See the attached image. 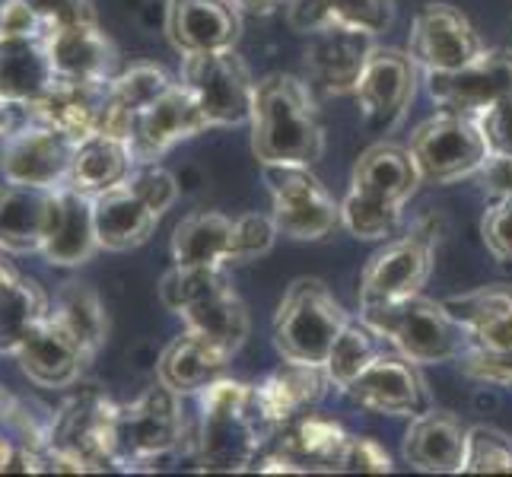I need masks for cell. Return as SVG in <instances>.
Masks as SVG:
<instances>
[{
	"instance_id": "obj_8",
	"label": "cell",
	"mask_w": 512,
	"mask_h": 477,
	"mask_svg": "<svg viewBox=\"0 0 512 477\" xmlns=\"http://www.w3.org/2000/svg\"><path fill=\"white\" fill-rule=\"evenodd\" d=\"M411 156L417 159V169L423 182L452 185L478 175L487 163V140L478 128V118L465 112L443 109L411 134Z\"/></svg>"
},
{
	"instance_id": "obj_13",
	"label": "cell",
	"mask_w": 512,
	"mask_h": 477,
	"mask_svg": "<svg viewBox=\"0 0 512 477\" xmlns=\"http://www.w3.org/2000/svg\"><path fill=\"white\" fill-rule=\"evenodd\" d=\"M417 93V61L398 48H373L363 74L357 80V96L363 121L373 131L388 134L408 112Z\"/></svg>"
},
{
	"instance_id": "obj_39",
	"label": "cell",
	"mask_w": 512,
	"mask_h": 477,
	"mask_svg": "<svg viewBox=\"0 0 512 477\" xmlns=\"http://www.w3.org/2000/svg\"><path fill=\"white\" fill-rule=\"evenodd\" d=\"M379 334L369 328L363 318H350L347 328L341 331V338L334 341L328 360H325V373H328V382L334 388H344L357 379L363 369L379 357Z\"/></svg>"
},
{
	"instance_id": "obj_45",
	"label": "cell",
	"mask_w": 512,
	"mask_h": 477,
	"mask_svg": "<svg viewBox=\"0 0 512 477\" xmlns=\"http://www.w3.org/2000/svg\"><path fill=\"white\" fill-rule=\"evenodd\" d=\"M465 376L487 382V385H503L512 388V350H481V347H465L458 357Z\"/></svg>"
},
{
	"instance_id": "obj_42",
	"label": "cell",
	"mask_w": 512,
	"mask_h": 477,
	"mask_svg": "<svg viewBox=\"0 0 512 477\" xmlns=\"http://www.w3.org/2000/svg\"><path fill=\"white\" fill-rule=\"evenodd\" d=\"M0 420L7 423V430L16 436V446H26L42 452L48 446V433H51V417L32 414L29 401L10 395L7 388H0Z\"/></svg>"
},
{
	"instance_id": "obj_25",
	"label": "cell",
	"mask_w": 512,
	"mask_h": 477,
	"mask_svg": "<svg viewBox=\"0 0 512 477\" xmlns=\"http://www.w3.org/2000/svg\"><path fill=\"white\" fill-rule=\"evenodd\" d=\"M423 182V175L417 169V159L411 156L408 147L398 144H373L363 150L350 175V191H360L366 198H379L388 204L404 207L411 201V194Z\"/></svg>"
},
{
	"instance_id": "obj_32",
	"label": "cell",
	"mask_w": 512,
	"mask_h": 477,
	"mask_svg": "<svg viewBox=\"0 0 512 477\" xmlns=\"http://www.w3.org/2000/svg\"><path fill=\"white\" fill-rule=\"evenodd\" d=\"M172 258L188 268H226L236 264V220L217 210L188 214L172 233Z\"/></svg>"
},
{
	"instance_id": "obj_11",
	"label": "cell",
	"mask_w": 512,
	"mask_h": 477,
	"mask_svg": "<svg viewBox=\"0 0 512 477\" xmlns=\"http://www.w3.org/2000/svg\"><path fill=\"white\" fill-rule=\"evenodd\" d=\"M264 182L271 188V220L277 233L296 242H319L341 226V204L309 166H264Z\"/></svg>"
},
{
	"instance_id": "obj_46",
	"label": "cell",
	"mask_w": 512,
	"mask_h": 477,
	"mask_svg": "<svg viewBox=\"0 0 512 477\" xmlns=\"http://www.w3.org/2000/svg\"><path fill=\"white\" fill-rule=\"evenodd\" d=\"M274 239H277V226L271 217H261V214L236 217V264L268 255Z\"/></svg>"
},
{
	"instance_id": "obj_38",
	"label": "cell",
	"mask_w": 512,
	"mask_h": 477,
	"mask_svg": "<svg viewBox=\"0 0 512 477\" xmlns=\"http://www.w3.org/2000/svg\"><path fill=\"white\" fill-rule=\"evenodd\" d=\"M51 312L48 296L32 277L16 274L0 290V353L13 357L16 347L26 341V334Z\"/></svg>"
},
{
	"instance_id": "obj_18",
	"label": "cell",
	"mask_w": 512,
	"mask_h": 477,
	"mask_svg": "<svg viewBox=\"0 0 512 477\" xmlns=\"http://www.w3.org/2000/svg\"><path fill=\"white\" fill-rule=\"evenodd\" d=\"M13 357L20 363L23 376L39 388H74L83 379L86 366L93 363V353L51 312L26 334V341L16 347Z\"/></svg>"
},
{
	"instance_id": "obj_53",
	"label": "cell",
	"mask_w": 512,
	"mask_h": 477,
	"mask_svg": "<svg viewBox=\"0 0 512 477\" xmlns=\"http://www.w3.org/2000/svg\"><path fill=\"white\" fill-rule=\"evenodd\" d=\"M13 109H16V105L0 96V140H4L13 131Z\"/></svg>"
},
{
	"instance_id": "obj_20",
	"label": "cell",
	"mask_w": 512,
	"mask_h": 477,
	"mask_svg": "<svg viewBox=\"0 0 512 477\" xmlns=\"http://www.w3.org/2000/svg\"><path fill=\"white\" fill-rule=\"evenodd\" d=\"M45 48L58 80L109 83L115 74L118 51L96 20L70 23L45 32Z\"/></svg>"
},
{
	"instance_id": "obj_26",
	"label": "cell",
	"mask_w": 512,
	"mask_h": 477,
	"mask_svg": "<svg viewBox=\"0 0 512 477\" xmlns=\"http://www.w3.org/2000/svg\"><path fill=\"white\" fill-rule=\"evenodd\" d=\"M446 309L468 334V347L512 350V287H478L446 299Z\"/></svg>"
},
{
	"instance_id": "obj_47",
	"label": "cell",
	"mask_w": 512,
	"mask_h": 477,
	"mask_svg": "<svg viewBox=\"0 0 512 477\" xmlns=\"http://www.w3.org/2000/svg\"><path fill=\"white\" fill-rule=\"evenodd\" d=\"M474 118H478V128L487 140L490 156H512V96L487 105Z\"/></svg>"
},
{
	"instance_id": "obj_15",
	"label": "cell",
	"mask_w": 512,
	"mask_h": 477,
	"mask_svg": "<svg viewBox=\"0 0 512 477\" xmlns=\"http://www.w3.org/2000/svg\"><path fill=\"white\" fill-rule=\"evenodd\" d=\"M344 395L360 408L388 417H417L430 411L427 382L420 369L404 353H379L363 373L353 379Z\"/></svg>"
},
{
	"instance_id": "obj_6",
	"label": "cell",
	"mask_w": 512,
	"mask_h": 477,
	"mask_svg": "<svg viewBox=\"0 0 512 477\" xmlns=\"http://www.w3.org/2000/svg\"><path fill=\"white\" fill-rule=\"evenodd\" d=\"M350 315L319 277H299L284 293L274 315V347L284 360L325 366Z\"/></svg>"
},
{
	"instance_id": "obj_24",
	"label": "cell",
	"mask_w": 512,
	"mask_h": 477,
	"mask_svg": "<svg viewBox=\"0 0 512 477\" xmlns=\"http://www.w3.org/2000/svg\"><path fill=\"white\" fill-rule=\"evenodd\" d=\"M229 360H233V353H226L217 341L185 328L163 350L160 363H156V379L172 388L175 395H198L204 385L223 376Z\"/></svg>"
},
{
	"instance_id": "obj_2",
	"label": "cell",
	"mask_w": 512,
	"mask_h": 477,
	"mask_svg": "<svg viewBox=\"0 0 512 477\" xmlns=\"http://www.w3.org/2000/svg\"><path fill=\"white\" fill-rule=\"evenodd\" d=\"M198 462L204 471H249L274 433L264 417L255 385L239 379H214L198 392Z\"/></svg>"
},
{
	"instance_id": "obj_48",
	"label": "cell",
	"mask_w": 512,
	"mask_h": 477,
	"mask_svg": "<svg viewBox=\"0 0 512 477\" xmlns=\"http://www.w3.org/2000/svg\"><path fill=\"white\" fill-rule=\"evenodd\" d=\"M48 26L29 0H0V39H45Z\"/></svg>"
},
{
	"instance_id": "obj_34",
	"label": "cell",
	"mask_w": 512,
	"mask_h": 477,
	"mask_svg": "<svg viewBox=\"0 0 512 477\" xmlns=\"http://www.w3.org/2000/svg\"><path fill=\"white\" fill-rule=\"evenodd\" d=\"M134 169H137V159L128 140L96 131L90 137L77 140L67 188L83 191V194H99L115 185H125Z\"/></svg>"
},
{
	"instance_id": "obj_54",
	"label": "cell",
	"mask_w": 512,
	"mask_h": 477,
	"mask_svg": "<svg viewBox=\"0 0 512 477\" xmlns=\"http://www.w3.org/2000/svg\"><path fill=\"white\" fill-rule=\"evenodd\" d=\"M13 439H7L4 433H0V474L10 471V458H13Z\"/></svg>"
},
{
	"instance_id": "obj_29",
	"label": "cell",
	"mask_w": 512,
	"mask_h": 477,
	"mask_svg": "<svg viewBox=\"0 0 512 477\" xmlns=\"http://www.w3.org/2000/svg\"><path fill=\"white\" fill-rule=\"evenodd\" d=\"M404 462L430 474H458L465 458V430L446 411H423L411 417L404 433Z\"/></svg>"
},
{
	"instance_id": "obj_37",
	"label": "cell",
	"mask_w": 512,
	"mask_h": 477,
	"mask_svg": "<svg viewBox=\"0 0 512 477\" xmlns=\"http://www.w3.org/2000/svg\"><path fill=\"white\" fill-rule=\"evenodd\" d=\"M51 315H55L93 357L102 350V344L109 341V315H105L102 299L90 284H80V280L61 284V290L55 293Z\"/></svg>"
},
{
	"instance_id": "obj_28",
	"label": "cell",
	"mask_w": 512,
	"mask_h": 477,
	"mask_svg": "<svg viewBox=\"0 0 512 477\" xmlns=\"http://www.w3.org/2000/svg\"><path fill=\"white\" fill-rule=\"evenodd\" d=\"M105 90H109V83L55 80V86H51L42 99L26 105V115L32 121H42V125L64 131L67 137L83 140L99 131Z\"/></svg>"
},
{
	"instance_id": "obj_49",
	"label": "cell",
	"mask_w": 512,
	"mask_h": 477,
	"mask_svg": "<svg viewBox=\"0 0 512 477\" xmlns=\"http://www.w3.org/2000/svg\"><path fill=\"white\" fill-rule=\"evenodd\" d=\"M338 471H363V474H388L392 471V458L388 452L369 436H350V443L344 449L341 468Z\"/></svg>"
},
{
	"instance_id": "obj_22",
	"label": "cell",
	"mask_w": 512,
	"mask_h": 477,
	"mask_svg": "<svg viewBox=\"0 0 512 477\" xmlns=\"http://www.w3.org/2000/svg\"><path fill=\"white\" fill-rule=\"evenodd\" d=\"M58 191L0 185V255L42 252L58 210Z\"/></svg>"
},
{
	"instance_id": "obj_17",
	"label": "cell",
	"mask_w": 512,
	"mask_h": 477,
	"mask_svg": "<svg viewBox=\"0 0 512 477\" xmlns=\"http://www.w3.org/2000/svg\"><path fill=\"white\" fill-rule=\"evenodd\" d=\"M210 128L198 99L188 93L185 83H172L166 93L156 96L147 109H140L131 128V150L137 166L156 163L163 153L188 137H198Z\"/></svg>"
},
{
	"instance_id": "obj_12",
	"label": "cell",
	"mask_w": 512,
	"mask_h": 477,
	"mask_svg": "<svg viewBox=\"0 0 512 477\" xmlns=\"http://www.w3.org/2000/svg\"><path fill=\"white\" fill-rule=\"evenodd\" d=\"M77 140L64 131L32 121L16 128L0 144V175L10 185L58 191L67 188L70 163H74Z\"/></svg>"
},
{
	"instance_id": "obj_14",
	"label": "cell",
	"mask_w": 512,
	"mask_h": 477,
	"mask_svg": "<svg viewBox=\"0 0 512 477\" xmlns=\"http://www.w3.org/2000/svg\"><path fill=\"white\" fill-rule=\"evenodd\" d=\"M484 51L478 29L452 4H427L411 26L408 55L423 74H446L474 61Z\"/></svg>"
},
{
	"instance_id": "obj_10",
	"label": "cell",
	"mask_w": 512,
	"mask_h": 477,
	"mask_svg": "<svg viewBox=\"0 0 512 477\" xmlns=\"http://www.w3.org/2000/svg\"><path fill=\"white\" fill-rule=\"evenodd\" d=\"M439 229H443V223L436 217H423L420 223L411 226V233L388 242L382 252L369 258L360 277V306L420 293L433 274Z\"/></svg>"
},
{
	"instance_id": "obj_19",
	"label": "cell",
	"mask_w": 512,
	"mask_h": 477,
	"mask_svg": "<svg viewBox=\"0 0 512 477\" xmlns=\"http://www.w3.org/2000/svg\"><path fill=\"white\" fill-rule=\"evenodd\" d=\"M376 48V35L360 29L331 26L309 35L306 74L319 90L331 96H347L357 90V80Z\"/></svg>"
},
{
	"instance_id": "obj_36",
	"label": "cell",
	"mask_w": 512,
	"mask_h": 477,
	"mask_svg": "<svg viewBox=\"0 0 512 477\" xmlns=\"http://www.w3.org/2000/svg\"><path fill=\"white\" fill-rule=\"evenodd\" d=\"M55 80L45 39H0V96L16 109L42 99Z\"/></svg>"
},
{
	"instance_id": "obj_43",
	"label": "cell",
	"mask_w": 512,
	"mask_h": 477,
	"mask_svg": "<svg viewBox=\"0 0 512 477\" xmlns=\"http://www.w3.org/2000/svg\"><path fill=\"white\" fill-rule=\"evenodd\" d=\"M125 185L153 210V214H160V217L175 201H179V182H175V175L163 166H156V163L137 166Z\"/></svg>"
},
{
	"instance_id": "obj_40",
	"label": "cell",
	"mask_w": 512,
	"mask_h": 477,
	"mask_svg": "<svg viewBox=\"0 0 512 477\" xmlns=\"http://www.w3.org/2000/svg\"><path fill=\"white\" fill-rule=\"evenodd\" d=\"M401 223V207L388 204L379 198H366L360 191H347V198L341 201V226L353 239L376 242L392 236Z\"/></svg>"
},
{
	"instance_id": "obj_23",
	"label": "cell",
	"mask_w": 512,
	"mask_h": 477,
	"mask_svg": "<svg viewBox=\"0 0 512 477\" xmlns=\"http://www.w3.org/2000/svg\"><path fill=\"white\" fill-rule=\"evenodd\" d=\"M99 249L102 245L93 220V194L61 188L55 220H51L48 239L42 245V258L51 268H80Z\"/></svg>"
},
{
	"instance_id": "obj_16",
	"label": "cell",
	"mask_w": 512,
	"mask_h": 477,
	"mask_svg": "<svg viewBox=\"0 0 512 477\" xmlns=\"http://www.w3.org/2000/svg\"><path fill=\"white\" fill-rule=\"evenodd\" d=\"M427 93L439 109L478 115L512 96V48H484L478 58L446 74H427Z\"/></svg>"
},
{
	"instance_id": "obj_3",
	"label": "cell",
	"mask_w": 512,
	"mask_h": 477,
	"mask_svg": "<svg viewBox=\"0 0 512 477\" xmlns=\"http://www.w3.org/2000/svg\"><path fill=\"white\" fill-rule=\"evenodd\" d=\"M160 299L169 312L185 322V328L217 341L226 353L242 350L249 338V309L233 290L223 268H188L175 264L160 284Z\"/></svg>"
},
{
	"instance_id": "obj_51",
	"label": "cell",
	"mask_w": 512,
	"mask_h": 477,
	"mask_svg": "<svg viewBox=\"0 0 512 477\" xmlns=\"http://www.w3.org/2000/svg\"><path fill=\"white\" fill-rule=\"evenodd\" d=\"M478 179L490 198L512 191V156H487V163L478 169Z\"/></svg>"
},
{
	"instance_id": "obj_31",
	"label": "cell",
	"mask_w": 512,
	"mask_h": 477,
	"mask_svg": "<svg viewBox=\"0 0 512 477\" xmlns=\"http://www.w3.org/2000/svg\"><path fill=\"white\" fill-rule=\"evenodd\" d=\"M325 385H331L325 366L287 360L261 385H255V392H258L264 417L271 420L274 430H280V427H287L293 417L312 411L315 404L322 401Z\"/></svg>"
},
{
	"instance_id": "obj_1",
	"label": "cell",
	"mask_w": 512,
	"mask_h": 477,
	"mask_svg": "<svg viewBox=\"0 0 512 477\" xmlns=\"http://www.w3.org/2000/svg\"><path fill=\"white\" fill-rule=\"evenodd\" d=\"M252 153L261 166H312L325 153V134L309 83L271 74L255 86Z\"/></svg>"
},
{
	"instance_id": "obj_4",
	"label": "cell",
	"mask_w": 512,
	"mask_h": 477,
	"mask_svg": "<svg viewBox=\"0 0 512 477\" xmlns=\"http://www.w3.org/2000/svg\"><path fill=\"white\" fill-rule=\"evenodd\" d=\"M360 318L414 363H452L468 347V334L449 315L446 303L420 293L360 306Z\"/></svg>"
},
{
	"instance_id": "obj_21",
	"label": "cell",
	"mask_w": 512,
	"mask_h": 477,
	"mask_svg": "<svg viewBox=\"0 0 512 477\" xmlns=\"http://www.w3.org/2000/svg\"><path fill=\"white\" fill-rule=\"evenodd\" d=\"M239 7L233 0H169L166 35L182 51H220L239 42Z\"/></svg>"
},
{
	"instance_id": "obj_55",
	"label": "cell",
	"mask_w": 512,
	"mask_h": 477,
	"mask_svg": "<svg viewBox=\"0 0 512 477\" xmlns=\"http://www.w3.org/2000/svg\"><path fill=\"white\" fill-rule=\"evenodd\" d=\"M16 277V271L10 268V264L4 261V258H0V290H4L7 284H10V280Z\"/></svg>"
},
{
	"instance_id": "obj_35",
	"label": "cell",
	"mask_w": 512,
	"mask_h": 477,
	"mask_svg": "<svg viewBox=\"0 0 512 477\" xmlns=\"http://www.w3.org/2000/svg\"><path fill=\"white\" fill-rule=\"evenodd\" d=\"M287 20L303 35L331 26L379 35L395 23V7L392 0H290Z\"/></svg>"
},
{
	"instance_id": "obj_50",
	"label": "cell",
	"mask_w": 512,
	"mask_h": 477,
	"mask_svg": "<svg viewBox=\"0 0 512 477\" xmlns=\"http://www.w3.org/2000/svg\"><path fill=\"white\" fill-rule=\"evenodd\" d=\"M29 4H32L35 13L42 16V23H45L48 29L96 20L93 0H29Z\"/></svg>"
},
{
	"instance_id": "obj_9",
	"label": "cell",
	"mask_w": 512,
	"mask_h": 477,
	"mask_svg": "<svg viewBox=\"0 0 512 477\" xmlns=\"http://www.w3.org/2000/svg\"><path fill=\"white\" fill-rule=\"evenodd\" d=\"M182 83L198 99L210 128H233L252 118L255 80L233 48L194 51L182 58Z\"/></svg>"
},
{
	"instance_id": "obj_7",
	"label": "cell",
	"mask_w": 512,
	"mask_h": 477,
	"mask_svg": "<svg viewBox=\"0 0 512 477\" xmlns=\"http://www.w3.org/2000/svg\"><path fill=\"white\" fill-rule=\"evenodd\" d=\"M185 436L182 395L156 382L131 404H115L112 417V455L125 471L153 468L179 449Z\"/></svg>"
},
{
	"instance_id": "obj_44",
	"label": "cell",
	"mask_w": 512,
	"mask_h": 477,
	"mask_svg": "<svg viewBox=\"0 0 512 477\" xmlns=\"http://www.w3.org/2000/svg\"><path fill=\"white\" fill-rule=\"evenodd\" d=\"M481 239L493 258L512 264V191L490 198L481 220Z\"/></svg>"
},
{
	"instance_id": "obj_52",
	"label": "cell",
	"mask_w": 512,
	"mask_h": 477,
	"mask_svg": "<svg viewBox=\"0 0 512 477\" xmlns=\"http://www.w3.org/2000/svg\"><path fill=\"white\" fill-rule=\"evenodd\" d=\"M233 4L239 7V10H245V13H258V16H264V13H274L284 0H233Z\"/></svg>"
},
{
	"instance_id": "obj_27",
	"label": "cell",
	"mask_w": 512,
	"mask_h": 477,
	"mask_svg": "<svg viewBox=\"0 0 512 477\" xmlns=\"http://www.w3.org/2000/svg\"><path fill=\"white\" fill-rule=\"evenodd\" d=\"M347 443H350V433L341 427V423L306 411V414L293 417L287 427H280L277 452H284L290 458L296 474L338 471Z\"/></svg>"
},
{
	"instance_id": "obj_41",
	"label": "cell",
	"mask_w": 512,
	"mask_h": 477,
	"mask_svg": "<svg viewBox=\"0 0 512 477\" xmlns=\"http://www.w3.org/2000/svg\"><path fill=\"white\" fill-rule=\"evenodd\" d=\"M462 471L465 474H512V439L497 427H484V423L465 430Z\"/></svg>"
},
{
	"instance_id": "obj_5",
	"label": "cell",
	"mask_w": 512,
	"mask_h": 477,
	"mask_svg": "<svg viewBox=\"0 0 512 477\" xmlns=\"http://www.w3.org/2000/svg\"><path fill=\"white\" fill-rule=\"evenodd\" d=\"M112 417L115 404L99 388L67 398L51 414L48 446L42 449V471H109L118 468L112 455Z\"/></svg>"
},
{
	"instance_id": "obj_33",
	"label": "cell",
	"mask_w": 512,
	"mask_h": 477,
	"mask_svg": "<svg viewBox=\"0 0 512 477\" xmlns=\"http://www.w3.org/2000/svg\"><path fill=\"white\" fill-rule=\"evenodd\" d=\"M172 86V77L163 67L156 64H134L125 74H118L109 80V90H105V105H102V118H99V131L121 137L131 144V128L140 109L166 93Z\"/></svg>"
},
{
	"instance_id": "obj_30",
	"label": "cell",
	"mask_w": 512,
	"mask_h": 477,
	"mask_svg": "<svg viewBox=\"0 0 512 477\" xmlns=\"http://www.w3.org/2000/svg\"><path fill=\"white\" fill-rule=\"evenodd\" d=\"M93 220L105 252H131L153 236L160 214H153L128 185H115L93 194Z\"/></svg>"
}]
</instances>
